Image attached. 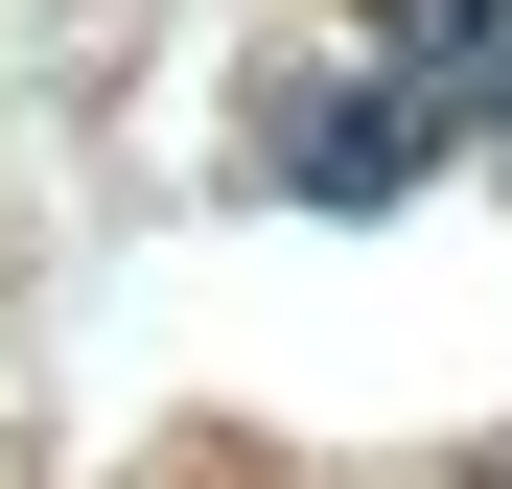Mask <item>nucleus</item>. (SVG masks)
<instances>
[{
  "label": "nucleus",
  "instance_id": "obj_1",
  "mask_svg": "<svg viewBox=\"0 0 512 489\" xmlns=\"http://www.w3.org/2000/svg\"><path fill=\"white\" fill-rule=\"evenodd\" d=\"M443 140H466V117L373 70V94H303V117H280V187H303V210H396V187H419Z\"/></svg>",
  "mask_w": 512,
  "mask_h": 489
},
{
  "label": "nucleus",
  "instance_id": "obj_2",
  "mask_svg": "<svg viewBox=\"0 0 512 489\" xmlns=\"http://www.w3.org/2000/svg\"><path fill=\"white\" fill-rule=\"evenodd\" d=\"M396 94H443V117H512V0H396Z\"/></svg>",
  "mask_w": 512,
  "mask_h": 489
}]
</instances>
